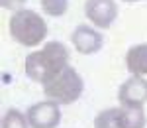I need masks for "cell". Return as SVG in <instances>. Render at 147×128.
I'll use <instances>...</instances> for the list:
<instances>
[{
	"label": "cell",
	"instance_id": "6da1fadb",
	"mask_svg": "<svg viewBox=\"0 0 147 128\" xmlns=\"http://www.w3.org/2000/svg\"><path fill=\"white\" fill-rule=\"evenodd\" d=\"M71 51L63 42H45L43 47L34 49L28 53L24 61V73L30 81L45 85L51 77H55L59 71H63L69 65Z\"/></svg>",
	"mask_w": 147,
	"mask_h": 128
},
{
	"label": "cell",
	"instance_id": "7a4b0ae2",
	"mask_svg": "<svg viewBox=\"0 0 147 128\" xmlns=\"http://www.w3.org/2000/svg\"><path fill=\"white\" fill-rule=\"evenodd\" d=\"M8 32L12 39L22 47H39L41 44H45L49 28L39 12L32 8H20L14 10V14L10 16Z\"/></svg>",
	"mask_w": 147,
	"mask_h": 128
},
{
	"label": "cell",
	"instance_id": "3957f363",
	"mask_svg": "<svg viewBox=\"0 0 147 128\" xmlns=\"http://www.w3.org/2000/svg\"><path fill=\"white\" fill-rule=\"evenodd\" d=\"M43 87V95L47 99L59 103L61 106L77 103L84 93V79L73 65H67L63 71H59L55 77H51Z\"/></svg>",
	"mask_w": 147,
	"mask_h": 128
},
{
	"label": "cell",
	"instance_id": "277c9868",
	"mask_svg": "<svg viewBox=\"0 0 147 128\" xmlns=\"http://www.w3.org/2000/svg\"><path fill=\"white\" fill-rule=\"evenodd\" d=\"M71 44L80 55H94L104 47V35L92 24H79L71 32Z\"/></svg>",
	"mask_w": 147,
	"mask_h": 128
},
{
	"label": "cell",
	"instance_id": "5b68a950",
	"mask_svg": "<svg viewBox=\"0 0 147 128\" xmlns=\"http://www.w3.org/2000/svg\"><path fill=\"white\" fill-rule=\"evenodd\" d=\"M26 114H28L32 128H57L61 124V118H63L61 105L51 101V99L37 101L34 105H30Z\"/></svg>",
	"mask_w": 147,
	"mask_h": 128
},
{
	"label": "cell",
	"instance_id": "8992f818",
	"mask_svg": "<svg viewBox=\"0 0 147 128\" xmlns=\"http://www.w3.org/2000/svg\"><path fill=\"white\" fill-rule=\"evenodd\" d=\"M118 103L127 108H143L147 105V79L141 75H129L116 95Z\"/></svg>",
	"mask_w": 147,
	"mask_h": 128
},
{
	"label": "cell",
	"instance_id": "52a82bcc",
	"mask_svg": "<svg viewBox=\"0 0 147 128\" xmlns=\"http://www.w3.org/2000/svg\"><path fill=\"white\" fill-rule=\"evenodd\" d=\"M118 14L120 10L116 0H86L84 2V16L98 30L112 28L114 22L118 20Z\"/></svg>",
	"mask_w": 147,
	"mask_h": 128
},
{
	"label": "cell",
	"instance_id": "ba28073f",
	"mask_svg": "<svg viewBox=\"0 0 147 128\" xmlns=\"http://www.w3.org/2000/svg\"><path fill=\"white\" fill-rule=\"evenodd\" d=\"M92 128H129L127 108L118 105V106H110V108L100 110L94 116Z\"/></svg>",
	"mask_w": 147,
	"mask_h": 128
},
{
	"label": "cell",
	"instance_id": "9c48e42d",
	"mask_svg": "<svg viewBox=\"0 0 147 128\" xmlns=\"http://www.w3.org/2000/svg\"><path fill=\"white\" fill-rule=\"evenodd\" d=\"M125 69L129 75H141L147 77V44H134L125 51Z\"/></svg>",
	"mask_w": 147,
	"mask_h": 128
},
{
	"label": "cell",
	"instance_id": "30bf717a",
	"mask_svg": "<svg viewBox=\"0 0 147 128\" xmlns=\"http://www.w3.org/2000/svg\"><path fill=\"white\" fill-rule=\"evenodd\" d=\"M0 128H32L30 126V120H28V114L16 108V106H10L4 116H2V122H0Z\"/></svg>",
	"mask_w": 147,
	"mask_h": 128
},
{
	"label": "cell",
	"instance_id": "8fae6325",
	"mask_svg": "<svg viewBox=\"0 0 147 128\" xmlns=\"http://www.w3.org/2000/svg\"><path fill=\"white\" fill-rule=\"evenodd\" d=\"M39 6H41L45 16L61 18L69 10V0H39Z\"/></svg>",
	"mask_w": 147,
	"mask_h": 128
},
{
	"label": "cell",
	"instance_id": "7c38bea8",
	"mask_svg": "<svg viewBox=\"0 0 147 128\" xmlns=\"http://www.w3.org/2000/svg\"><path fill=\"white\" fill-rule=\"evenodd\" d=\"M0 4L4 10H20V8H24L26 0H0Z\"/></svg>",
	"mask_w": 147,
	"mask_h": 128
},
{
	"label": "cell",
	"instance_id": "4fadbf2b",
	"mask_svg": "<svg viewBox=\"0 0 147 128\" xmlns=\"http://www.w3.org/2000/svg\"><path fill=\"white\" fill-rule=\"evenodd\" d=\"M124 2H143V0H124Z\"/></svg>",
	"mask_w": 147,
	"mask_h": 128
}]
</instances>
